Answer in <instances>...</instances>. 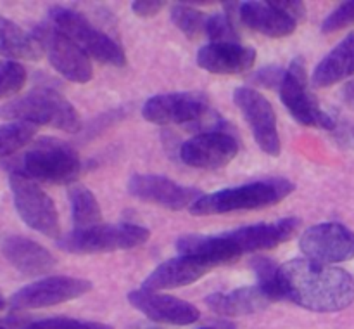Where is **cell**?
I'll return each instance as SVG.
<instances>
[{
  "mask_svg": "<svg viewBox=\"0 0 354 329\" xmlns=\"http://www.w3.org/2000/svg\"><path fill=\"white\" fill-rule=\"evenodd\" d=\"M201 329H214V328H201Z\"/></svg>",
  "mask_w": 354,
  "mask_h": 329,
  "instance_id": "cell-39",
  "label": "cell"
},
{
  "mask_svg": "<svg viewBox=\"0 0 354 329\" xmlns=\"http://www.w3.org/2000/svg\"><path fill=\"white\" fill-rule=\"evenodd\" d=\"M209 270L211 267L203 260L196 258V256L180 255L156 267L142 283V290L158 291L159 293L162 290L189 286V284L196 283L201 277L206 276Z\"/></svg>",
  "mask_w": 354,
  "mask_h": 329,
  "instance_id": "cell-18",
  "label": "cell"
},
{
  "mask_svg": "<svg viewBox=\"0 0 354 329\" xmlns=\"http://www.w3.org/2000/svg\"><path fill=\"white\" fill-rule=\"evenodd\" d=\"M128 301L145 317L159 324L189 326L201 319V310L196 305L158 291H147L142 287L133 290L128 293Z\"/></svg>",
  "mask_w": 354,
  "mask_h": 329,
  "instance_id": "cell-16",
  "label": "cell"
},
{
  "mask_svg": "<svg viewBox=\"0 0 354 329\" xmlns=\"http://www.w3.org/2000/svg\"><path fill=\"white\" fill-rule=\"evenodd\" d=\"M41 54L44 51L33 33H28L19 24L0 14V55L12 61H38Z\"/></svg>",
  "mask_w": 354,
  "mask_h": 329,
  "instance_id": "cell-25",
  "label": "cell"
},
{
  "mask_svg": "<svg viewBox=\"0 0 354 329\" xmlns=\"http://www.w3.org/2000/svg\"><path fill=\"white\" fill-rule=\"evenodd\" d=\"M6 307H7V300H6V298H3V294L0 293V312H2Z\"/></svg>",
  "mask_w": 354,
  "mask_h": 329,
  "instance_id": "cell-38",
  "label": "cell"
},
{
  "mask_svg": "<svg viewBox=\"0 0 354 329\" xmlns=\"http://www.w3.org/2000/svg\"><path fill=\"white\" fill-rule=\"evenodd\" d=\"M286 69L287 68H280V66L275 64L265 66V68L252 73V75L249 76V82L254 83V85L258 87H265V89L279 90L283 82V76H286Z\"/></svg>",
  "mask_w": 354,
  "mask_h": 329,
  "instance_id": "cell-34",
  "label": "cell"
},
{
  "mask_svg": "<svg viewBox=\"0 0 354 329\" xmlns=\"http://www.w3.org/2000/svg\"><path fill=\"white\" fill-rule=\"evenodd\" d=\"M272 3L277 9L283 10L287 16L292 17L294 21H301L306 17V6L303 2H297V0H275Z\"/></svg>",
  "mask_w": 354,
  "mask_h": 329,
  "instance_id": "cell-35",
  "label": "cell"
},
{
  "mask_svg": "<svg viewBox=\"0 0 354 329\" xmlns=\"http://www.w3.org/2000/svg\"><path fill=\"white\" fill-rule=\"evenodd\" d=\"M256 62V51L241 44H209L197 54V64L214 75L248 73Z\"/></svg>",
  "mask_w": 354,
  "mask_h": 329,
  "instance_id": "cell-20",
  "label": "cell"
},
{
  "mask_svg": "<svg viewBox=\"0 0 354 329\" xmlns=\"http://www.w3.org/2000/svg\"><path fill=\"white\" fill-rule=\"evenodd\" d=\"M204 35L211 40V44H239V31L235 21L230 14H213L207 16Z\"/></svg>",
  "mask_w": 354,
  "mask_h": 329,
  "instance_id": "cell-30",
  "label": "cell"
},
{
  "mask_svg": "<svg viewBox=\"0 0 354 329\" xmlns=\"http://www.w3.org/2000/svg\"><path fill=\"white\" fill-rule=\"evenodd\" d=\"M234 103L251 127L252 137L263 152L279 156L282 151L277 116L272 104L263 94L251 87H237L234 90Z\"/></svg>",
  "mask_w": 354,
  "mask_h": 329,
  "instance_id": "cell-12",
  "label": "cell"
},
{
  "mask_svg": "<svg viewBox=\"0 0 354 329\" xmlns=\"http://www.w3.org/2000/svg\"><path fill=\"white\" fill-rule=\"evenodd\" d=\"M165 7V2L161 0H137L131 3V10L140 17H152L159 14Z\"/></svg>",
  "mask_w": 354,
  "mask_h": 329,
  "instance_id": "cell-36",
  "label": "cell"
},
{
  "mask_svg": "<svg viewBox=\"0 0 354 329\" xmlns=\"http://www.w3.org/2000/svg\"><path fill=\"white\" fill-rule=\"evenodd\" d=\"M9 175L26 177L33 182L73 184L82 172L78 152L59 139L44 137L28 145L26 151L3 163Z\"/></svg>",
  "mask_w": 354,
  "mask_h": 329,
  "instance_id": "cell-2",
  "label": "cell"
},
{
  "mask_svg": "<svg viewBox=\"0 0 354 329\" xmlns=\"http://www.w3.org/2000/svg\"><path fill=\"white\" fill-rule=\"evenodd\" d=\"M151 238V231L138 224L95 225L88 229H75L57 239V248L73 255L123 251L142 246Z\"/></svg>",
  "mask_w": 354,
  "mask_h": 329,
  "instance_id": "cell-6",
  "label": "cell"
},
{
  "mask_svg": "<svg viewBox=\"0 0 354 329\" xmlns=\"http://www.w3.org/2000/svg\"><path fill=\"white\" fill-rule=\"evenodd\" d=\"M69 203H71V217L75 229H88L100 225L102 222V210L88 187L76 184L68 190Z\"/></svg>",
  "mask_w": 354,
  "mask_h": 329,
  "instance_id": "cell-26",
  "label": "cell"
},
{
  "mask_svg": "<svg viewBox=\"0 0 354 329\" xmlns=\"http://www.w3.org/2000/svg\"><path fill=\"white\" fill-rule=\"evenodd\" d=\"M0 329H6V328H3V326H0Z\"/></svg>",
  "mask_w": 354,
  "mask_h": 329,
  "instance_id": "cell-40",
  "label": "cell"
},
{
  "mask_svg": "<svg viewBox=\"0 0 354 329\" xmlns=\"http://www.w3.org/2000/svg\"><path fill=\"white\" fill-rule=\"evenodd\" d=\"M9 187L12 193L14 208L28 227L47 238H61V220H59L57 208L52 197L37 182L10 173Z\"/></svg>",
  "mask_w": 354,
  "mask_h": 329,
  "instance_id": "cell-9",
  "label": "cell"
},
{
  "mask_svg": "<svg viewBox=\"0 0 354 329\" xmlns=\"http://www.w3.org/2000/svg\"><path fill=\"white\" fill-rule=\"evenodd\" d=\"M142 116L156 125H183L197 134L225 132L223 118L211 109L207 100L196 92L159 94L145 100Z\"/></svg>",
  "mask_w": 354,
  "mask_h": 329,
  "instance_id": "cell-4",
  "label": "cell"
},
{
  "mask_svg": "<svg viewBox=\"0 0 354 329\" xmlns=\"http://www.w3.org/2000/svg\"><path fill=\"white\" fill-rule=\"evenodd\" d=\"M286 300L311 312H339L354 301V279L344 269L296 258L280 265Z\"/></svg>",
  "mask_w": 354,
  "mask_h": 329,
  "instance_id": "cell-1",
  "label": "cell"
},
{
  "mask_svg": "<svg viewBox=\"0 0 354 329\" xmlns=\"http://www.w3.org/2000/svg\"><path fill=\"white\" fill-rule=\"evenodd\" d=\"M127 187L128 193L137 199L173 211L185 208L190 210L204 196L203 190L197 187L182 186L175 180L152 173H135L130 177Z\"/></svg>",
  "mask_w": 354,
  "mask_h": 329,
  "instance_id": "cell-14",
  "label": "cell"
},
{
  "mask_svg": "<svg viewBox=\"0 0 354 329\" xmlns=\"http://www.w3.org/2000/svg\"><path fill=\"white\" fill-rule=\"evenodd\" d=\"M171 21L182 33H185L189 38H197L204 35L206 30L207 16L203 10L196 9V7L185 6V3H178L171 9Z\"/></svg>",
  "mask_w": 354,
  "mask_h": 329,
  "instance_id": "cell-29",
  "label": "cell"
},
{
  "mask_svg": "<svg viewBox=\"0 0 354 329\" xmlns=\"http://www.w3.org/2000/svg\"><path fill=\"white\" fill-rule=\"evenodd\" d=\"M206 305L214 314L223 317L252 315L268 307L272 301L258 286L237 287L228 293H211L206 296Z\"/></svg>",
  "mask_w": 354,
  "mask_h": 329,
  "instance_id": "cell-23",
  "label": "cell"
},
{
  "mask_svg": "<svg viewBox=\"0 0 354 329\" xmlns=\"http://www.w3.org/2000/svg\"><path fill=\"white\" fill-rule=\"evenodd\" d=\"M38 127L26 121H7L0 125V158H12L16 152L31 144Z\"/></svg>",
  "mask_w": 354,
  "mask_h": 329,
  "instance_id": "cell-27",
  "label": "cell"
},
{
  "mask_svg": "<svg viewBox=\"0 0 354 329\" xmlns=\"http://www.w3.org/2000/svg\"><path fill=\"white\" fill-rule=\"evenodd\" d=\"M28 78L26 68L19 61H0V99H7L19 92Z\"/></svg>",
  "mask_w": 354,
  "mask_h": 329,
  "instance_id": "cell-31",
  "label": "cell"
},
{
  "mask_svg": "<svg viewBox=\"0 0 354 329\" xmlns=\"http://www.w3.org/2000/svg\"><path fill=\"white\" fill-rule=\"evenodd\" d=\"M279 94L282 104L297 123L328 132L335 130L337 120L330 113L322 109L318 100L311 96L310 89H308V76L303 57H296L290 61Z\"/></svg>",
  "mask_w": 354,
  "mask_h": 329,
  "instance_id": "cell-8",
  "label": "cell"
},
{
  "mask_svg": "<svg viewBox=\"0 0 354 329\" xmlns=\"http://www.w3.org/2000/svg\"><path fill=\"white\" fill-rule=\"evenodd\" d=\"M48 17H50V24L62 31L69 40L75 42L88 57H93L102 64L116 66V68L127 64V54L123 47L99 28L93 26L86 17H83L76 10L54 6L48 10Z\"/></svg>",
  "mask_w": 354,
  "mask_h": 329,
  "instance_id": "cell-7",
  "label": "cell"
},
{
  "mask_svg": "<svg viewBox=\"0 0 354 329\" xmlns=\"http://www.w3.org/2000/svg\"><path fill=\"white\" fill-rule=\"evenodd\" d=\"M294 190V184L282 177L256 180L244 186L228 187L218 193L204 194L192 208V215H223L230 211L259 210L286 199Z\"/></svg>",
  "mask_w": 354,
  "mask_h": 329,
  "instance_id": "cell-5",
  "label": "cell"
},
{
  "mask_svg": "<svg viewBox=\"0 0 354 329\" xmlns=\"http://www.w3.org/2000/svg\"><path fill=\"white\" fill-rule=\"evenodd\" d=\"M93 284L88 279L71 276H48L40 281L21 287L10 296L9 307L14 312L37 310V308L54 307L83 296L92 291Z\"/></svg>",
  "mask_w": 354,
  "mask_h": 329,
  "instance_id": "cell-11",
  "label": "cell"
},
{
  "mask_svg": "<svg viewBox=\"0 0 354 329\" xmlns=\"http://www.w3.org/2000/svg\"><path fill=\"white\" fill-rule=\"evenodd\" d=\"M251 267L258 279L256 286L268 296L270 301L286 300V293L280 283V265H277L268 256H254L251 260Z\"/></svg>",
  "mask_w": 354,
  "mask_h": 329,
  "instance_id": "cell-28",
  "label": "cell"
},
{
  "mask_svg": "<svg viewBox=\"0 0 354 329\" xmlns=\"http://www.w3.org/2000/svg\"><path fill=\"white\" fill-rule=\"evenodd\" d=\"M239 17L245 26L270 38L289 37L296 31L297 21L277 9L272 2H244L239 6Z\"/></svg>",
  "mask_w": 354,
  "mask_h": 329,
  "instance_id": "cell-22",
  "label": "cell"
},
{
  "mask_svg": "<svg viewBox=\"0 0 354 329\" xmlns=\"http://www.w3.org/2000/svg\"><path fill=\"white\" fill-rule=\"evenodd\" d=\"M299 227V218L287 217L279 222H272V224H254L248 225V227H239L225 232V234L237 244V248L244 255V253H256L263 251V249L277 248L282 242L292 239Z\"/></svg>",
  "mask_w": 354,
  "mask_h": 329,
  "instance_id": "cell-17",
  "label": "cell"
},
{
  "mask_svg": "<svg viewBox=\"0 0 354 329\" xmlns=\"http://www.w3.org/2000/svg\"><path fill=\"white\" fill-rule=\"evenodd\" d=\"M0 118L7 121H26L35 127H52L66 134L82 128V118L71 103L54 89H35L0 106Z\"/></svg>",
  "mask_w": 354,
  "mask_h": 329,
  "instance_id": "cell-3",
  "label": "cell"
},
{
  "mask_svg": "<svg viewBox=\"0 0 354 329\" xmlns=\"http://www.w3.org/2000/svg\"><path fill=\"white\" fill-rule=\"evenodd\" d=\"M176 249L180 251V255L196 256V258L203 260L211 269L234 263L242 256L241 249L225 232L218 235H182L176 241Z\"/></svg>",
  "mask_w": 354,
  "mask_h": 329,
  "instance_id": "cell-21",
  "label": "cell"
},
{
  "mask_svg": "<svg viewBox=\"0 0 354 329\" xmlns=\"http://www.w3.org/2000/svg\"><path fill=\"white\" fill-rule=\"evenodd\" d=\"M33 37L38 40L44 54H47L52 68L66 80L75 83H86L92 80L93 69L88 55L54 24H38L33 30Z\"/></svg>",
  "mask_w": 354,
  "mask_h": 329,
  "instance_id": "cell-10",
  "label": "cell"
},
{
  "mask_svg": "<svg viewBox=\"0 0 354 329\" xmlns=\"http://www.w3.org/2000/svg\"><path fill=\"white\" fill-rule=\"evenodd\" d=\"M239 142L228 132H204L180 145V158L185 165L201 170H218L234 161Z\"/></svg>",
  "mask_w": 354,
  "mask_h": 329,
  "instance_id": "cell-15",
  "label": "cell"
},
{
  "mask_svg": "<svg viewBox=\"0 0 354 329\" xmlns=\"http://www.w3.org/2000/svg\"><path fill=\"white\" fill-rule=\"evenodd\" d=\"M2 253L17 272L30 277L48 274L57 263L47 248L24 235H7L2 241Z\"/></svg>",
  "mask_w": 354,
  "mask_h": 329,
  "instance_id": "cell-19",
  "label": "cell"
},
{
  "mask_svg": "<svg viewBox=\"0 0 354 329\" xmlns=\"http://www.w3.org/2000/svg\"><path fill=\"white\" fill-rule=\"evenodd\" d=\"M21 329H114L113 326L95 321H82L71 317H48L24 324Z\"/></svg>",
  "mask_w": 354,
  "mask_h": 329,
  "instance_id": "cell-32",
  "label": "cell"
},
{
  "mask_svg": "<svg viewBox=\"0 0 354 329\" xmlns=\"http://www.w3.org/2000/svg\"><path fill=\"white\" fill-rule=\"evenodd\" d=\"M351 24H354V0L341 3L334 12L328 14L324 23H322V31L327 35L335 33V31L344 30Z\"/></svg>",
  "mask_w": 354,
  "mask_h": 329,
  "instance_id": "cell-33",
  "label": "cell"
},
{
  "mask_svg": "<svg viewBox=\"0 0 354 329\" xmlns=\"http://www.w3.org/2000/svg\"><path fill=\"white\" fill-rule=\"evenodd\" d=\"M301 251L308 260L325 265L354 258V232L337 222H325L303 232Z\"/></svg>",
  "mask_w": 354,
  "mask_h": 329,
  "instance_id": "cell-13",
  "label": "cell"
},
{
  "mask_svg": "<svg viewBox=\"0 0 354 329\" xmlns=\"http://www.w3.org/2000/svg\"><path fill=\"white\" fill-rule=\"evenodd\" d=\"M354 75V31L346 35L315 68L311 82L318 89L335 85Z\"/></svg>",
  "mask_w": 354,
  "mask_h": 329,
  "instance_id": "cell-24",
  "label": "cell"
},
{
  "mask_svg": "<svg viewBox=\"0 0 354 329\" xmlns=\"http://www.w3.org/2000/svg\"><path fill=\"white\" fill-rule=\"evenodd\" d=\"M342 100H344L351 109H354V80H351V82H348L342 87Z\"/></svg>",
  "mask_w": 354,
  "mask_h": 329,
  "instance_id": "cell-37",
  "label": "cell"
}]
</instances>
